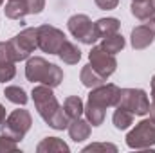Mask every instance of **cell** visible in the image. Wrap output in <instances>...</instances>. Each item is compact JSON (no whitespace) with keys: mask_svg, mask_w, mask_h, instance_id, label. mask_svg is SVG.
Here are the masks:
<instances>
[{"mask_svg":"<svg viewBox=\"0 0 155 153\" xmlns=\"http://www.w3.org/2000/svg\"><path fill=\"white\" fill-rule=\"evenodd\" d=\"M33 101L38 110L40 117L52 128V130H65L69 126V117L65 114L63 106H60L54 92L47 85H38L33 88Z\"/></svg>","mask_w":155,"mask_h":153,"instance_id":"6da1fadb","label":"cell"},{"mask_svg":"<svg viewBox=\"0 0 155 153\" xmlns=\"http://www.w3.org/2000/svg\"><path fill=\"white\" fill-rule=\"evenodd\" d=\"M121 97V88L114 83H103L96 88L90 90L88 99H87V106L85 112L87 121L92 126H99L105 121V110L108 106H117Z\"/></svg>","mask_w":155,"mask_h":153,"instance_id":"7a4b0ae2","label":"cell"},{"mask_svg":"<svg viewBox=\"0 0 155 153\" xmlns=\"http://www.w3.org/2000/svg\"><path fill=\"white\" fill-rule=\"evenodd\" d=\"M25 77L31 83H41V85H47L51 88H56L63 81V70L58 65L49 63L45 58L33 56V58H27Z\"/></svg>","mask_w":155,"mask_h":153,"instance_id":"3957f363","label":"cell"},{"mask_svg":"<svg viewBox=\"0 0 155 153\" xmlns=\"http://www.w3.org/2000/svg\"><path fill=\"white\" fill-rule=\"evenodd\" d=\"M31 124H33V117L27 110H13L11 114L5 117V121L0 124L2 128V133L11 137L13 141H22L25 137V133L31 130Z\"/></svg>","mask_w":155,"mask_h":153,"instance_id":"277c9868","label":"cell"},{"mask_svg":"<svg viewBox=\"0 0 155 153\" xmlns=\"http://www.w3.org/2000/svg\"><path fill=\"white\" fill-rule=\"evenodd\" d=\"M7 43L13 52V60L24 61L31 56V52L35 49H38V31H36V27H27V29L20 31L16 36H13Z\"/></svg>","mask_w":155,"mask_h":153,"instance_id":"5b68a950","label":"cell"},{"mask_svg":"<svg viewBox=\"0 0 155 153\" xmlns=\"http://www.w3.org/2000/svg\"><path fill=\"white\" fill-rule=\"evenodd\" d=\"M126 144L132 150H150L155 146V121L144 119L126 135Z\"/></svg>","mask_w":155,"mask_h":153,"instance_id":"8992f818","label":"cell"},{"mask_svg":"<svg viewBox=\"0 0 155 153\" xmlns=\"http://www.w3.org/2000/svg\"><path fill=\"white\" fill-rule=\"evenodd\" d=\"M67 27H69V33L81 43L85 45H94L99 36L96 33V25L94 22L87 16V15H72L67 22Z\"/></svg>","mask_w":155,"mask_h":153,"instance_id":"52a82bcc","label":"cell"},{"mask_svg":"<svg viewBox=\"0 0 155 153\" xmlns=\"http://www.w3.org/2000/svg\"><path fill=\"white\" fill-rule=\"evenodd\" d=\"M117 106L130 110L134 115H146L150 112V101L141 88H121V97Z\"/></svg>","mask_w":155,"mask_h":153,"instance_id":"ba28073f","label":"cell"},{"mask_svg":"<svg viewBox=\"0 0 155 153\" xmlns=\"http://www.w3.org/2000/svg\"><path fill=\"white\" fill-rule=\"evenodd\" d=\"M36 31H38V49H41L43 52L58 56L61 45L67 41L65 33L54 25H49V24L36 27Z\"/></svg>","mask_w":155,"mask_h":153,"instance_id":"9c48e42d","label":"cell"},{"mask_svg":"<svg viewBox=\"0 0 155 153\" xmlns=\"http://www.w3.org/2000/svg\"><path fill=\"white\" fill-rule=\"evenodd\" d=\"M88 63L92 65V69H96L101 76L108 77L116 72L117 69V60L114 54L107 52L101 45H94L90 54H88Z\"/></svg>","mask_w":155,"mask_h":153,"instance_id":"30bf717a","label":"cell"},{"mask_svg":"<svg viewBox=\"0 0 155 153\" xmlns=\"http://www.w3.org/2000/svg\"><path fill=\"white\" fill-rule=\"evenodd\" d=\"M155 40L153 31L150 29V25H137L132 29V34H130V43L135 50H143L146 47H150Z\"/></svg>","mask_w":155,"mask_h":153,"instance_id":"8fae6325","label":"cell"},{"mask_svg":"<svg viewBox=\"0 0 155 153\" xmlns=\"http://www.w3.org/2000/svg\"><path fill=\"white\" fill-rule=\"evenodd\" d=\"M90 126H92V124H90L87 119L76 117V119H71V121H69L67 130H69V135H71V139H72L74 142H83L85 139L90 137V130H92Z\"/></svg>","mask_w":155,"mask_h":153,"instance_id":"7c38bea8","label":"cell"},{"mask_svg":"<svg viewBox=\"0 0 155 153\" xmlns=\"http://www.w3.org/2000/svg\"><path fill=\"white\" fill-rule=\"evenodd\" d=\"M79 79H81L83 86H87V88H96V86L107 83V77L101 76L96 69H92L90 63H87V65L81 69V72H79Z\"/></svg>","mask_w":155,"mask_h":153,"instance_id":"4fadbf2b","label":"cell"},{"mask_svg":"<svg viewBox=\"0 0 155 153\" xmlns=\"http://www.w3.org/2000/svg\"><path fill=\"white\" fill-rule=\"evenodd\" d=\"M130 11L137 20H150L155 16V2L153 0H135L132 2Z\"/></svg>","mask_w":155,"mask_h":153,"instance_id":"5bb4252c","label":"cell"},{"mask_svg":"<svg viewBox=\"0 0 155 153\" xmlns=\"http://www.w3.org/2000/svg\"><path fill=\"white\" fill-rule=\"evenodd\" d=\"M58 56H60V60H61L63 63H67V65H76L78 61L81 60V50H79V47H78L76 43H72V41L67 40V41L61 45Z\"/></svg>","mask_w":155,"mask_h":153,"instance_id":"9a60e30c","label":"cell"},{"mask_svg":"<svg viewBox=\"0 0 155 153\" xmlns=\"http://www.w3.org/2000/svg\"><path fill=\"white\" fill-rule=\"evenodd\" d=\"M94 25H96V33L99 38L116 34L121 29V22L117 18H99L97 22H94Z\"/></svg>","mask_w":155,"mask_h":153,"instance_id":"2e32d148","label":"cell"},{"mask_svg":"<svg viewBox=\"0 0 155 153\" xmlns=\"http://www.w3.org/2000/svg\"><path fill=\"white\" fill-rule=\"evenodd\" d=\"M36 151L38 153H54V151H63L69 153L71 148L58 137H45L38 146H36Z\"/></svg>","mask_w":155,"mask_h":153,"instance_id":"e0dca14e","label":"cell"},{"mask_svg":"<svg viewBox=\"0 0 155 153\" xmlns=\"http://www.w3.org/2000/svg\"><path fill=\"white\" fill-rule=\"evenodd\" d=\"M5 16L11 20H22L25 15H29V7L25 0H9L4 9Z\"/></svg>","mask_w":155,"mask_h":153,"instance_id":"ac0fdd59","label":"cell"},{"mask_svg":"<svg viewBox=\"0 0 155 153\" xmlns=\"http://www.w3.org/2000/svg\"><path fill=\"white\" fill-rule=\"evenodd\" d=\"M63 110L69 119H76V117H81V114L85 112V105L79 96H71L63 101Z\"/></svg>","mask_w":155,"mask_h":153,"instance_id":"d6986e66","label":"cell"},{"mask_svg":"<svg viewBox=\"0 0 155 153\" xmlns=\"http://www.w3.org/2000/svg\"><path fill=\"white\" fill-rule=\"evenodd\" d=\"M112 121H114V126H116L117 130H126L134 122V114L130 110H126V108L116 106V112L112 115Z\"/></svg>","mask_w":155,"mask_h":153,"instance_id":"ffe728a7","label":"cell"},{"mask_svg":"<svg viewBox=\"0 0 155 153\" xmlns=\"http://www.w3.org/2000/svg\"><path fill=\"white\" fill-rule=\"evenodd\" d=\"M101 47L107 50V52H110V54H114L116 56L117 52H121L123 49H124V38H123V34H110V36H105L103 41H101Z\"/></svg>","mask_w":155,"mask_h":153,"instance_id":"44dd1931","label":"cell"},{"mask_svg":"<svg viewBox=\"0 0 155 153\" xmlns=\"http://www.w3.org/2000/svg\"><path fill=\"white\" fill-rule=\"evenodd\" d=\"M4 96H5V99H7V101H11V103H15V105H22V106L29 101V97H27L25 90H24L22 86H16V85L5 86Z\"/></svg>","mask_w":155,"mask_h":153,"instance_id":"7402d4cb","label":"cell"},{"mask_svg":"<svg viewBox=\"0 0 155 153\" xmlns=\"http://www.w3.org/2000/svg\"><path fill=\"white\" fill-rule=\"evenodd\" d=\"M96 151H117V146L110 144V142H94V144H88L83 148V153H96Z\"/></svg>","mask_w":155,"mask_h":153,"instance_id":"603a6c76","label":"cell"},{"mask_svg":"<svg viewBox=\"0 0 155 153\" xmlns=\"http://www.w3.org/2000/svg\"><path fill=\"white\" fill-rule=\"evenodd\" d=\"M16 74V67L15 63H0V83L11 81Z\"/></svg>","mask_w":155,"mask_h":153,"instance_id":"cb8c5ba5","label":"cell"},{"mask_svg":"<svg viewBox=\"0 0 155 153\" xmlns=\"http://www.w3.org/2000/svg\"><path fill=\"white\" fill-rule=\"evenodd\" d=\"M7 151H18V142L2 133L0 135V153H7Z\"/></svg>","mask_w":155,"mask_h":153,"instance_id":"d4e9b609","label":"cell"},{"mask_svg":"<svg viewBox=\"0 0 155 153\" xmlns=\"http://www.w3.org/2000/svg\"><path fill=\"white\" fill-rule=\"evenodd\" d=\"M0 63H16L13 60V52L7 41H0Z\"/></svg>","mask_w":155,"mask_h":153,"instance_id":"484cf974","label":"cell"},{"mask_svg":"<svg viewBox=\"0 0 155 153\" xmlns=\"http://www.w3.org/2000/svg\"><path fill=\"white\" fill-rule=\"evenodd\" d=\"M29 7V15H38L45 7V0H25Z\"/></svg>","mask_w":155,"mask_h":153,"instance_id":"4316f807","label":"cell"},{"mask_svg":"<svg viewBox=\"0 0 155 153\" xmlns=\"http://www.w3.org/2000/svg\"><path fill=\"white\" fill-rule=\"evenodd\" d=\"M96 2V5L99 7V9H116L117 4H119V0H94Z\"/></svg>","mask_w":155,"mask_h":153,"instance_id":"83f0119b","label":"cell"},{"mask_svg":"<svg viewBox=\"0 0 155 153\" xmlns=\"http://www.w3.org/2000/svg\"><path fill=\"white\" fill-rule=\"evenodd\" d=\"M5 121V108H4V105L0 103V124Z\"/></svg>","mask_w":155,"mask_h":153,"instance_id":"f1b7e54d","label":"cell"},{"mask_svg":"<svg viewBox=\"0 0 155 153\" xmlns=\"http://www.w3.org/2000/svg\"><path fill=\"white\" fill-rule=\"evenodd\" d=\"M148 114H150V117L155 121V99H153V103L150 105V112H148Z\"/></svg>","mask_w":155,"mask_h":153,"instance_id":"f546056e","label":"cell"},{"mask_svg":"<svg viewBox=\"0 0 155 153\" xmlns=\"http://www.w3.org/2000/svg\"><path fill=\"white\" fill-rule=\"evenodd\" d=\"M148 25H150V29L153 31V34H155V16L153 18H150V24H148Z\"/></svg>","mask_w":155,"mask_h":153,"instance_id":"4dcf8cb0","label":"cell"},{"mask_svg":"<svg viewBox=\"0 0 155 153\" xmlns=\"http://www.w3.org/2000/svg\"><path fill=\"white\" fill-rule=\"evenodd\" d=\"M152 97L155 99V76L152 77Z\"/></svg>","mask_w":155,"mask_h":153,"instance_id":"1f68e13d","label":"cell"},{"mask_svg":"<svg viewBox=\"0 0 155 153\" xmlns=\"http://www.w3.org/2000/svg\"><path fill=\"white\" fill-rule=\"evenodd\" d=\"M2 4H4V0H0V5H2Z\"/></svg>","mask_w":155,"mask_h":153,"instance_id":"d6a6232c","label":"cell"},{"mask_svg":"<svg viewBox=\"0 0 155 153\" xmlns=\"http://www.w3.org/2000/svg\"><path fill=\"white\" fill-rule=\"evenodd\" d=\"M132 2H135V0H132Z\"/></svg>","mask_w":155,"mask_h":153,"instance_id":"836d02e7","label":"cell"},{"mask_svg":"<svg viewBox=\"0 0 155 153\" xmlns=\"http://www.w3.org/2000/svg\"><path fill=\"white\" fill-rule=\"evenodd\" d=\"M153 2H155V0H153Z\"/></svg>","mask_w":155,"mask_h":153,"instance_id":"e575fe53","label":"cell"}]
</instances>
